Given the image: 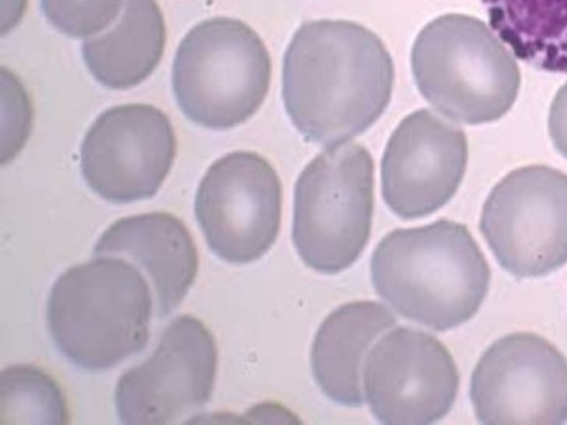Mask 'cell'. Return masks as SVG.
<instances>
[{"label":"cell","instance_id":"cell-1","mask_svg":"<svg viewBox=\"0 0 567 425\" xmlns=\"http://www.w3.org/2000/svg\"><path fill=\"white\" fill-rule=\"evenodd\" d=\"M393 84L389 49L358 22H305L284 55L287 116L306 141L323 147L370 129L389 108Z\"/></svg>","mask_w":567,"mask_h":425},{"label":"cell","instance_id":"cell-2","mask_svg":"<svg viewBox=\"0 0 567 425\" xmlns=\"http://www.w3.org/2000/svg\"><path fill=\"white\" fill-rule=\"evenodd\" d=\"M371 279L402 318L446 332L476 317L492 271L466 226L439 220L384 237L371 259Z\"/></svg>","mask_w":567,"mask_h":425},{"label":"cell","instance_id":"cell-3","mask_svg":"<svg viewBox=\"0 0 567 425\" xmlns=\"http://www.w3.org/2000/svg\"><path fill=\"white\" fill-rule=\"evenodd\" d=\"M152 286L124 258L99 256L69 268L52 287L48 325L53 343L84 371H106L148 343Z\"/></svg>","mask_w":567,"mask_h":425},{"label":"cell","instance_id":"cell-4","mask_svg":"<svg viewBox=\"0 0 567 425\" xmlns=\"http://www.w3.org/2000/svg\"><path fill=\"white\" fill-rule=\"evenodd\" d=\"M410 61L421 95L457 124L499 121L519 94L515 53L484 21L467 14L429 22L417 33Z\"/></svg>","mask_w":567,"mask_h":425},{"label":"cell","instance_id":"cell-5","mask_svg":"<svg viewBox=\"0 0 567 425\" xmlns=\"http://www.w3.org/2000/svg\"><path fill=\"white\" fill-rule=\"evenodd\" d=\"M271 83V59L250 25L213 18L183 38L174 60L176 103L195 125L229 129L258 113Z\"/></svg>","mask_w":567,"mask_h":425},{"label":"cell","instance_id":"cell-6","mask_svg":"<svg viewBox=\"0 0 567 425\" xmlns=\"http://www.w3.org/2000/svg\"><path fill=\"white\" fill-rule=\"evenodd\" d=\"M373 214V156L359 144L326 147L295 186L292 237L298 256L318 273H342L365 250Z\"/></svg>","mask_w":567,"mask_h":425},{"label":"cell","instance_id":"cell-7","mask_svg":"<svg viewBox=\"0 0 567 425\" xmlns=\"http://www.w3.org/2000/svg\"><path fill=\"white\" fill-rule=\"evenodd\" d=\"M481 232L513 278H544L565 267L567 175L547 166L516 168L486 198Z\"/></svg>","mask_w":567,"mask_h":425},{"label":"cell","instance_id":"cell-8","mask_svg":"<svg viewBox=\"0 0 567 425\" xmlns=\"http://www.w3.org/2000/svg\"><path fill=\"white\" fill-rule=\"evenodd\" d=\"M282 186L271 164L251 152L216 160L203 176L195 217L209 250L247 266L266 256L281 228Z\"/></svg>","mask_w":567,"mask_h":425},{"label":"cell","instance_id":"cell-9","mask_svg":"<svg viewBox=\"0 0 567 425\" xmlns=\"http://www.w3.org/2000/svg\"><path fill=\"white\" fill-rule=\"evenodd\" d=\"M217 344L194 317H179L161 334L158 346L141 365L118 379L114 404L124 424H175L194 415L213 396Z\"/></svg>","mask_w":567,"mask_h":425},{"label":"cell","instance_id":"cell-10","mask_svg":"<svg viewBox=\"0 0 567 425\" xmlns=\"http://www.w3.org/2000/svg\"><path fill=\"white\" fill-rule=\"evenodd\" d=\"M176 156L174 126L152 105L114 106L97 117L82 144V175L103 200H148L166 182Z\"/></svg>","mask_w":567,"mask_h":425},{"label":"cell","instance_id":"cell-11","mask_svg":"<svg viewBox=\"0 0 567 425\" xmlns=\"http://www.w3.org/2000/svg\"><path fill=\"white\" fill-rule=\"evenodd\" d=\"M470 394L482 424H565L567 360L543 336H504L478 360Z\"/></svg>","mask_w":567,"mask_h":425},{"label":"cell","instance_id":"cell-12","mask_svg":"<svg viewBox=\"0 0 567 425\" xmlns=\"http://www.w3.org/2000/svg\"><path fill=\"white\" fill-rule=\"evenodd\" d=\"M460 375L434 335L393 328L375 342L363 367L371 413L382 424H434L457 400Z\"/></svg>","mask_w":567,"mask_h":425},{"label":"cell","instance_id":"cell-13","mask_svg":"<svg viewBox=\"0 0 567 425\" xmlns=\"http://www.w3.org/2000/svg\"><path fill=\"white\" fill-rule=\"evenodd\" d=\"M467 139L434 111L410 114L394 129L382 156V197L394 216L416 220L442 209L465 178Z\"/></svg>","mask_w":567,"mask_h":425},{"label":"cell","instance_id":"cell-14","mask_svg":"<svg viewBox=\"0 0 567 425\" xmlns=\"http://www.w3.org/2000/svg\"><path fill=\"white\" fill-rule=\"evenodd\" d=\"M94 255L118 256L140 267L151 281L158 318L182 304L198 271L193 236L167 212L122 218L103 232Z\"/></svg>","mask_w":567,"mask_h":425},{"label":"cell","instance_id":"cell-15","mask_svg":"<svg viewBox=\"0 0 567 425\" xmlns=\"http://www.w3.org/2000/svg\"><path fill=\"white\" fill-rule=\"evenodd\" d=\"M396 324L392 310L373 301L350 302L326 318L313 340L310 363L313 379L328 400L343 407L363 405L368 354Z\"/></svg>","mask_w":567,"mask_h":425},{"label":"cell","instance_id":"cell-16","mask_svg":"<svg viewBox=\"0 0 567 425\" xmlns=\"http://www.w3.org/2000/svg\"><path fill=\"white\" fill-rule=\"evenodd\" d=\"M166 34V21L156 0H125L117 24L83 42L84 64L102 86L132 90L158 68Z\"/></svg>","mask_w":567,"mask_h":425},{"label":"cell","instance_id":"cell-17","mask_svg":"<svg viewBox=\"0 0 567 425\" xmlns=\"http://www.w3.org/2000/svg\"><path fill=\"white\" fill-rule=\"evenodd\" d=\"M489 25L517 60L567 74V0H482Z\"/></svg>","mask_w":567,"mask_h":425},{"label":"cell","instance_id":"cell-18","mask_svg":"<svg viewBox=\"0 0 567 425\" xmlns=\"http://www.w3.org/2000/svg\"><path fill=\"white\" fill-rule=\"evenodd\" d=\"M66 423V405L59 385L34 367H10L2 374V423L37 421Z\"/></svg>","mask_w":567,"mask_h":425},{"label":"cell","instance_id":"cell-19","mask_svg":"<svg viewBox=\"0 0 567 425\" xmlns=\"http://www.w3.org/2000/svg\"><path fill=\"white\" fill-rule=\"evenodd\" d=\"M124 6L125 0H41L48 21L74 40L109 29Z\"/></svg>","mask_w":567,"mask_h":425},{"label":"cell","instance_id":"cell-20","mask_svg":"<svg viewBox=\"0 0 567 425\" xmlns=\"http://www.w3.org/2000/svg\"><path fill=\"white\" fill-rule=\"evenodd\" d=\"M549 134L559 155L567 159V83L555 95L549 114Z\"/></svg>","mask_w":567,"mask_h":425}]
</instances>
